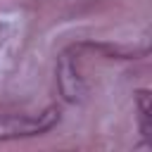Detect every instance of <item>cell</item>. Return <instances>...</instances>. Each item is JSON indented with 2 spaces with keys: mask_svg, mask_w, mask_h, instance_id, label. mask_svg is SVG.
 <instances>
[{
  "mask_svg": "<svg viewBox=\"0 0 152 152\" xmlns=\"http://www.w3.org/2000/svg\"><path fill=\"white\" fill-rule=\"evenodd\" d=\"M62 119V112L57 104H50L36 116L28 114H5L0 116V142L5 140H19V138H36L48 131H52Z\"/></svg>",
  "mask_w": 152,
  "mask_h": 152,
  "instance_id": "cell-1",
  "label": "cell"
},
{
  "mask_svg": "<svg viewBox=\"0 0 152 152\" xmlns=\"http://www.w3.org/2000/svg\"><path fill=\"white\" fill-rule=\"evenodd\" d=\"M57 88H59V95L64 102L69 104H81L86 97H88V86L83 81V76L78 74L76 69V57H74V50H64L59 57H57Z\"/></svg>",
  "mask_w": 152,
  "mask_h": 152,
  "instance_id": "cell-2",
  "label": "cell"
},
{
  "mask_svg": "<svg viewBox=\"0 0 152 152\" xmlns=\"http://www.w3.org/2000/svg\"><path fill=\"white\" fill-rule=\"evenodd\" d=\"M135 109H138V126L142 138L150 142V131H152V114H150V90H135Z\"/></svg>",
  "mask_w": 152,
  "mask_h": 152,
  "instance_id": "cell-3",
  "label": "cell"
}]
</instances>
